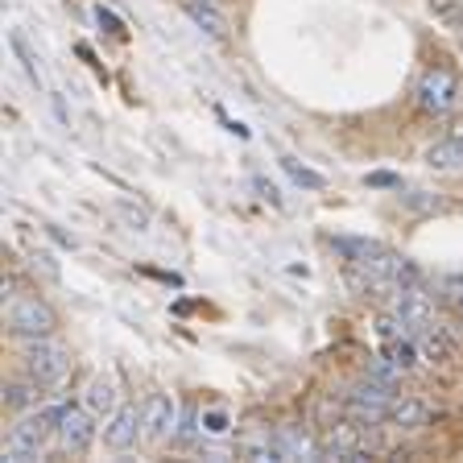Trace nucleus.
<instances>
[{"label":"nucleus","instance_id":"9","mask_svg":"<svg viewBox=\"0 0 463 463\" xmlns=\"http://www.w3.org/2000/svg\"><path fill=\"white\" fill-rule=\"evenodd\" d=\"M393 315H402L414 331H426L434 318V302H430V294H422V286L393 289Z\"/></svg>","mask_w":463,"mask_h":463},{"label":"nucleus","instance_id":"22","mask_svg":"<svg viewBox=\"0 0 463 463\" xmlns=\"http://www.w3.org/2000/svg\"><path fill=\"white\" fill-rule=\"evenodd\" d=\"M447 298H451V307L463 315V278H451V281H447Z\"/></svg>","mask_w":463,"mask_h":463},{"label":"nucleus","instance_id":"17","mask_svg":"<svg viewBox=\"0 0 463 463\" xmlns=\"http://www.w3.org/2000/svg\"><path fill=\"white\" fill-rule=\"evenodd\" d=\"M281 165H286V174H289V178H294L298 186H310V191H323V186H327V178H323V174H315V170H307V165H298L294 157H281Z\"/></svg>","mask_w":463,"mask_h":463},{"label":"nucleus","instance_id":"15","mask_svg":"<svg viewBox=\"0 0 463 463\" xmlns=\"http://www.w3.org/2000/svg\"><path fill=\"white\" fill-rule=\"evenodd\" d=\"M241 455L252 463H273V459H281V447H278V439H269V434H252V439L241 443Z\"/></svg>","mask_w":463,"mask_h":463},{"label":"nucleus","instance_id":"2","mask_svg":"<svg viewBox=\"0 0 463 463\" xmlns=\"http://www.w3.org/2000/svg\"><path fill=\"white\" fill-rule=\"evenodd\" d=\"M393 385H385V381H376V376H368V381H360V385L347 389L344 405L347 414L356 418L360 426H381L389 422V410H393Z\"/></svg>","mask_w":463,"mask_h":463},{"label":"nucleus","instance_id":"12","mask_svg":"<svg viewBox=\"0 0 463 463\" xmlns=\"http://www.w3.org/2000/svg\"><path fill=\"white\" fill-rule=\"evenodd\" d=\"M183 9H186V17L203 29V33H212V38H228V21H223L220 5H212V0H183Z\"/></svg>","mask_w":463,"mask_h":463},{"label":"nucleus","instance_id":"16","mask_svg":"<svg viewBox=\"0 0 463 463\" xmlns=\"http://www.w3.org/2000/svg\"><path fill=\"white\" fill-rule=\"evenodd\" d=\"M418 352H422V347H418V339H414V335H405V339H389V347H385V356L393 360V364L402 368V373L418 368Z\"/></svg>","mask_w":463,"mask_h":463},{"label":"nucleus","instance_id":"6","mask_svg":"<svg viewBox=\"0 0 463 463\" xmlns=\"http://www.w3.org/2000/svg\"><path fill=\"white\" fill-rule=\"evenodd\" d=\"M414 104L422 108L426 116L455 112V104H459V83H455L451 71H443V67L426 71V75L418 79V87H414Z\"/></svg>","mask_w":463,"mask_h":463},{"label":"nucleus","instance_id":"5","mask_svg":"<svg viewBox=\"0 0 463 463\" xmlns=\"http://www.w3.org/2000/svg\"><path fill=\"white\" fill-rule=\"evenodd\" d=\"M54 434H58V447L67 455H87L91 443H96V414L87 405H58Z\"/></svg>","mask_w":463,"mask_h":463},{"label":"nucleus","instance_id":"19","mask_svg":"<svg viewBox=\"0 0 463 463\" xmlns=\"http://www.w3.org/2000/svg\"><path fill=\"white\" fill-rule=\"evenodd\" d=\"M38 381H29V385H9V389H5V402H9L13 405V410H25V405H33V402H38Z\"/></svg>","mask_w":463,"mask_h":463},{"label":"nucleus","instance_id":"4","mask_svg":"<svg viewBox=\"0 0 463 463\" xmlns=\"http://www.w3.org/2000/svg\"><path fill=\"white\" fill-rule=\"evenodd\" d=\"M9 327L17 331V335H25V339H42V335H54L58 315L50 310L46 298H38V294H13Z\"/></svg>","mask_w":463,"mask_h":463},{"label":"nucleus","instance_id":"3","mask_svg":"<svg viewBox=\"0 0 463 463\" xmlns=\"http://www.w3.org/2000/svg\"><path fill=\"white\" fill-rule=\"evenodd\" d=\"M71 368V356H67V347L58 344L54 335H42V339H29L25 347V373L29 381H38L42 389L58 385L62 376H67Z\"/></svg>","mask_w":463,"mask_h":463},{"label":"nucleus","instance_id":"13","mask_svg":"<svg viewBox=\"0 0 463 463\" xmlns=\"http://www.w3.org/2000/svg\"><path fill=\"white\" fill-rule=\"evenodd\" d=\"M426 165L430 170H463V133H451L443 141H434L426 149Z\"/></svg>","mask_w":463,"mask_h":463},{"label":"nucleus","instance_id":"21","mask_svg":"<svg viewBox=\"0 0 463 463\" xmlns=\"http://www.w3.org/2000/svg\"><path fill=\"white\" fill-rule=\"evenodd\" d=\"M199 422H203V434H212V439L228 434V414H223V410H203Z\"/></svg>","mask_w":463,"mask_h":463},{"label":"nucleus","instance_id":"20","mask_svg":"<svg viewBox=\"0 0 463 463\" xmlns=\"http://www.w3.org/2000/svg\"><path fill=\"white\" fill-rule=\"evenodd\" d=\"M368 376L385 381V385H397V381H402V368H397L389 356H381V360H373V364H368Z\"/></svg>","mask_w":463,"mask_h":463},{"label":"nucleus","instance_id":"8","mask_svg":"<svg viewBox=\"0 0 463 463\" xmlns=\"http://www.w3.org/2000/svg\"><path fill=\"white\" fill-rule=\"evenodd\" d=\"M137 439H145V418L137 405H120L112 418H104V443L112 451H128L137 447Z\"/></svg>","mask_w":463,"mask_h":463},{"label":"nucleus","instance_id":"7","mask_svg":"<svg viewBox=\"0 0 463 463\" xmlns=\"http://www.w3.org/2000/svg\"><path fill=\"white\" fill-rule=\"evenodd\" d=\"M141 418H145V439H174L178 434V402L170 393H154L149 402L141 405Z\"/></svg>","mask_w":463,"mask_h":463},{"label":"nucleus","instance_id":"14","mask_svg":"<svg viewBox=\"0 0 463 463\" xmlns=\"http://www.w3.org/2000/svg\"><path fill=\"white\" fill-rule=\"evenodd\" d=\"M389 422L402 426V430H418V426L430 422V405L418 402V397H393V410H389Z\"/></svg>","mask_w":463,"mask_h":463},{"label":"nucleus","instance_id":"10","mask_svg":"<svg viewBox=\"0 0 463 463\" xmlns=\"http://www.w3.org/2000/svg\"><path fill=\"white\" fill-rule=\"evenodd\" d=\"M278 447H281V459H327L323 455V443H315L307 430H298V426H278Z\"/></svg>","mask_w":463,"mask_h":463},{"label":"nucleus","instance_id":"11","mask_svg":"<svg viewBox=\"0 0 463 463\" xmlns=\"http://www.w3.org/2000/svg\"><path fill=\"white\" fill-rule=\"evenodd\" d=\"M83 405L96 418H112L116 410H120V393H116V385L108 381V376H91L87 389H83Z\"/></svg>","mask_w":463,"mask_h":463},{"label":"nucleus","instance_id":"18","mask_svg":"<svg viewBox=\"0 0 463 463\" xmlns=\"http://www.w3.org/2000/svg\"><path fill=\"white\" fill-rule=\"evenodd\" d=\"M9 46L17 50V58H21V67H25V75L33 79V83H42V67H38V54H33V50H29V42L21 38V33H13V38H9Z\"/></svg>","mask_w":463,"mask_h":463},{"label":"nucleus","instance_id":"23","mask_svg":"<svg viewBox=\"0 0 463 463\" xmlns=\"http://www.w3.org/2000/svg\"><path fill=\"white\" fill-rule=\"evenodd\" d=\"M212 5H223V0H212Z\"/></svg>","mask_w":463,"mask_h":463},{"label":"nucleus","instance_id":"1","mask_svg":"<svg viewBox=\"0 0 463 463\" xmlns=\"http://www.w3.org/2000/svg\"><path fill=\"white\" fill-rule=\"evenodd\" d=\"M58 422V410H46V414H25L17 426L9 430L0 455L9 463H29V459H42V443H46V434L54 430Z\"/></svg>","mask_w":463,"mask_h":463}]
</instances>
